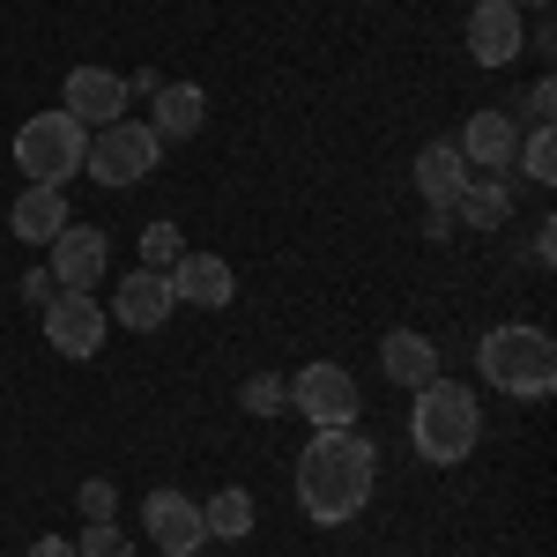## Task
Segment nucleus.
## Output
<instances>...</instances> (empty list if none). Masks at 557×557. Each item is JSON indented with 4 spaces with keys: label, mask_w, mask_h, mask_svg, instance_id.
I'll return each mask as SVG.
<instances>
[{
    "label": "nucleus",
    "mask_w": 557,
    "mask_h": 557,
    "mask_svg": "<svg viewBox=\"0 0 557 557\" xmlns=\"http://www.w3.org/2000/svg\"><path fill=\"white\" fill-rule=\"evenodd\" d=\"M520 45H528V23H520L513 0H475V8H469V52H475V67H513Z\"/></svg>",
    "instance_id": "nucleus-13"
},
{
    "label": "nucleus",
    "mask_w": 557,
    "mask_h": 557,
    "mask_svg": "<svg viewBox=\"0 0 557 557\" xmlns=\"http://www.w3.org/2000/svg\"><path fill=\"white\" fill-rule=\"evenodd\" d=\"M30 557H75V543H67V535H38V543H30Z\"/></svg>",
    "instance_id": "nucleus-28"
},
{
    "label": "nucleus",
    "mask_w": 557,
    "mask_h": 557,
    "mask_svg": "<svg viewBox=\"0 0 557 557\" xmlns=\"http://www.w3.org/2000/svg\"><path fill=\"white\" fill-rule=\"evenodd\" d=\"M475 364H483V380L498 386V394H513V401H550L557 394V343L543 327H528V320L491 327L475 343Z\"/></svg>",
    "instance_id": "nucleus-3"
},
{
    "label": "nucleus",
    "mask_w": 557,
    "mask_h": 557,
    "mask_svg": "<svg viewBox=\"0 0 557 557\" xmlns=\"http://www.w3.org/2000/svg\"><path fill=\"white\" fill-rule=\"evenodd\" d=\"M454 223H475V231H498V223H506V178L469 172V186H461V201H454Z\"/></svg>",
    "instance_id": "nucleus-20"
},
{
    "label": "nucleus",
    "mask_w": 557,
    "mask_h": 557,
    "mask_svg": "<svg viewBox=\"0 0 557 557\" xmlns=\"http://www.w3.org/2000/svg\"><path fill=\"white\" fill-rule=\"evenodd\" d=\"M75 498H83V520H112V513H120V491H112L104 475H89Z\"/></svg>",
    "instance_id": "nucleus-26"
},
{
    "label": "nucleus",
    "mask_w": 557,
    "mask_h": 557,
    "mask_svg": "<svg viewBox=\"0 0 557 557\" xmlns=\"http://www.w3.org/2000/svg\"><path fill=\"white\" fill-rule=\"evenodd\" d=\"M380 364H386V380H394V386H409V394H417V386L438 380V343L417 335V327H394V335L380 343Z\"/></svg>",
    "instance_id": "nucleus-17"
},
{
    "label": "nucleus",
    "mask_w": 557,
    "mask_h": 557,
    "mask_svg": "<svg viewBox=\"0 0 557 557\" xmlns=\"http://www.w3.org/2000/svg\"><path fill=\"white\" fill-rule=\"evenodd\" d=\"M172 298L178 305H201V312H223V305L238 298V275H231V260L223 253H186L172 260Z\"/></svg>",
    "instance_id": "nucleus-14"
},
{
    "label": "nucleus",
    "mask_w": 557,
    "mask_h": 557,
    "mask_svg": "<svg viewBox=\"0 0 557 557\" xmlns=\"http://www.w3.org/2000/svg\"><path fill=\"white\" fill-rule=\"evenodd\" d=\"M172 312H178L172 275H157V268H134V275H120V290H112V320H120V327H134V335H157Z\"/></svg>",
    "instance_id": "nucleus-11"
},
{
    "label": "nucleus",
    "mask_w": 557,
    "mask_h": 557,
    "mask_svg": "<svg viewBox=\"0 0 557 557\" xmlns=\"http://www.w3.org/2000/svg\"><path fill=\"white\" fill-rule=\"evenodd\" d=\"M157 157H164V141H157V127L149 120H112V127H97L89 134V157H83V172L97 178V186H141V178L157 172Z\"/></svg>",
    "instance_id": "nucleus-5"
},
{
    "label": "nucleus",
    "mask_w": 557,
    "mask_h": 557,
    "mask_svg": "<svg viewBox=\"0 0 557 557\" xmlns=\"http://www.w3.org/2000/svg\"><path fill=\"white\" fill-rule=\"evenodd\" d=\"M409 438H417V454H424L431 469H461L475 454V438H483V401H475L461 380H438L417 386V409H409Z\"/></svg>",
    "instance_id": "nucleus-2"
},
{
    "label": "nucleus",
    "mask_w": 557,
    "mask_h": 557,
    "mask_svg": "<svg viewBox=\"0 0 557 557\" xmlns=\"http://www.w3.org/2000/svg\"><path fill=\"white\" fill-rule=\"evenodd\" d=\"M75 557H134V543L112 528V520H89L83 535H75Z\"/></svg>",
    "instance_id": "nucleus-24"
},
{
    "label": "nucleus",
    "mask_w": 557,
    "mask_h": 557,
    "mask_svg": "<svg viewBox=\"0 0 557 557\" xmlns=\"http://www.w3.org/2000/svg\"><path fill=\"white\" fill-rule=\"evenodd\" d=\"M52 283L60 290H97L104 283V268H112V238L97 231V223H67L60 238H52Z\"/></svg>",
    "instance_id": "nucleus-9"
},
{
    "label": "nucleus",
    "mask_w": 557,
    "mask_h": 557,
    "mask_svg": "<svg viewBox=\"0 0 557 557\" xmlns=\"http://www.w3.org/2000/svg\"><path fill=\"white\" fill-rule=\"evenodd\" d=\"M67 223H75V215H67V194H60V186H23L15 209H8V231H15L23 246H52Z\"/></svg>",
    "instance_id": "nucleus-15"
},
{
    "label": "nucleus",
    "mask_w": 557,
    "mask_h": 557,
    "mask_svg": "<svg viewBox=\"0 0 557 557\" xmlns=\"http://www.w3.org/2000/svg\"><path fill=\"white\" fill-rule=\"evenodd\" d=\"M290 409H298L312 431H349L357 417H364V394H357V380H349L343 364H305L298 380H290Z\"/></svg>",
    "instance_id": "nucleus-6"
},
{
    "label": "nucleus",
    "mask_w": 557,
    "mask_h": 557,
    "mask_svg": "<svg viewBox=\"0 0 557 557\" xmlns=\"http://www.w3.org/2000/svg\"><path fill=\"white\" fill-rule=\"evenodd\" d=\"M201 120H209V97H201V83H157V141H186V134H201Z\"/></svg>",
    "instance_id": "nucleus-18"
},
{
    "label": "nucleus",
    "mask_w": 557,
    "mask_h": 557,
    "mask_svg": "<svg viewBox=\"0 0 557 557\" xmlns=\"http://www.w3.org/2000/svg\"><path fill=\"white\" fill-rule=\"evenodd\" d=\"M461 186H469V164H461V149H454V141H424V149H417V194L431 201V215H454Z\"/></svg>",
    "instance_id": "nucleus-16"
},
{
    "label": "nucleus",
    "mask_w": 557,
    "mask_h": 557,
    "mask_svg": "<svg viewBox=\"0 0 557 557\" xmlns=\"http://www.w3.org/2000/svg\"><path fill=\"white\" fill-rule=\"evenodd\" d=\"M550 260H557V231L543 223V231H535V268H550Z\"/></svg>",
    "instance_id": "nucleus-29"
},
{
    "label": "nucleus",
    "mask_w": 557,
    "mask_h": 557,
    "mask_svg": "<svg viewBox=\"0 0 557 557\" xmlns=\"http://www.w3.org/2000/svg\"><path fill=\"white\" fill-rule=\"evenodd\" d=\"M194 557H209V550H194Z\"/></svg>",
    "instance_id": "nucleus-31"
},
{
    "label": "nucleus",
    "mask_w": 557,
    "mask_h": 557,
    "mask_svg": "<svg viewBox=\"0 0 557 557\" xmlns=\"http://www.w3.org/2000/svg\"><path fill=\"white\" fill-rule=\"evenodd\" d=\"M513 8H550V0H513Z\"/></svg>",
    "instance_id": "nucleus-30"
},
{
    "label": "nucleus",
    "mask_w": 557,
    "mask_h": 557,
    "mask_svg": "<svg viewBox=\"0 0 557 557\" xmlns=\"http://www.w3.org/2000/svg\"><path fill=\"white\" fill-rule=\"evenodd\" d=\"M83 157H89V127H75L67 112H38V120L15 127V164L30 186H67L83 172Z\"/></svg>",
    "instance_id": "nucleus-4"
},
{
    "label": "nucleus",
    "mask_w": 557,
    "mask_h": 557,
    "mask_svg": "<svg viewBox=\"0 0 557 557\" xmlns=\"http://www.w3.org/2000/svg\"><path fill=\"white\" fill-rule=\"evenodd\" d=\"M238 409H246V417H283V409H290V380H283V372H253V380L238 386Z\"/></svg>",
    "instance_id": "nucleus-21"
},
{
    "label": "nucleus",
    "mask_w": 557,
    "mask_h": 557,
    "mask_svg": "<svg viewBox=\"0 0 557 557\" xmlns=\"http://www.w3.org/2000/svg\"><path fill=\"white\" fill-rule=\"evenodd\" d=\"M127 75H112V67H75L67 83H60V112L75 120V127H112V120H127Z\"/></svg>",
    "instance_id": "nucleus-8"
},
{
    "label": "nucleus",
    "mask_w": 557,
    "mask_h": 557,
    "mask_svg": "<svg viewBox=\"0 0 557 557\" xmlns=\"http://www.w3.org/2000/svg\"><path fill=\"white\" fill-rule=\"evenodd\" d=\"M550 112H557V83H550V75H535L528 97H520V120H528V127H550Z\"/></svg>",
    "instance_id": "nucleus-25"
},
{
    "label": "nucleus",
    "mask_w": 557,
    "mask_h": 557,
    "mask_svg": "<svg viewBox=\"0 0 557 557\" xmlns=\"http://www.w3.org/2000/svg\"><path fill=\"white\" fill-rule=\"evenodd\" d=\"M461 164L469 172H491V178H506L513 172V149H520V134H513V112H498V104H483V112H469V127H461Z\"/></svg>",
    "instance_id": "nucleus-12"
},
{
    "label": "nucleus",
    "mask_w": 557,
    "mask_h": 557,
    "mask_svg": "<svg viewBox=\"0 0 557 557\" xmlns=\"http://www.w3.org/2000/svg\"><path fill=\"white\" fill-rule=\"evenodd\" d=\"M104 335H112V312L97 305V290H60V298L45 305V343L60 349V357H97L104 349Z\"/></svg>",
    "instance_id": "nucleus-7"
},
{
    "label": "nucleus",
    "mask_w": 557,
    "mask_h": 557,
    "mask_svg": "<svg viewBox=\"0 0 557 557\" xmlns=\"http://www.w3.org/2000/svg\"><path fill=\"white\" fill-rule=\"evenodd\" d=\"M186 253V238H178V223H141V268H157V275H172V260Z\"/></svg>",
    "instance_id": "nucleus-23"
},
{
    "label": "nucleus",
    "mask_w": 557,
    "mask_h": 557,
    "mask_svg": "<svg viewBox=\"0 0 557 557\" xmlns=\"http://www.w3.org/2000/svg\"><path fill=\"white\" fill-rule=\"evenodd\" d=\"M513 164H520V178L550 186V178H557V141H550V127H528V141L513 149Z\"/></svg>",
    "instance_id": "nucleus-22"
},
{
    "label": "nucleus",
    "mask_w": 557,
    "mask_h": 557,
    "mask_svg": "<svg viewBox=\"0 0 557 557\" xmlns=\"http://www.w3.org/2000/svg\"><path fill=\"white\" fill-rule=\"evenodd\" d=\"M201 528H209L215 543H246V535H253V491H246V483L215 491L209 506H201Z\"/></svg>",
    "instance_id": "nucleus-19"
},
{
    "label": "nucleus",
    "mask_w": 557,
    "mask_h": 557,
    "mask_svg": "<svg viewBox=\"0 0 557 557\" xmlns=\"http://www.w3.org/2000/svg\"><path fill=\"white\" fill-rule=\"evenodd\" d=\"M141 520H149V543H157L164 557H194L201 543H209V528H201V498H186V491H149Z\"/></svg>",
    "instance_id": "nucleus-10"
},
{
    "label": "nucleus",
    "mask_w": 557,
    "mask_h": 557,
    "mask_svg": "<svg viewBox=\"0 0 557 557\" xmlns=\"http://www.w3.org/2000/svg\"><path fill=\"white\" fill-rule=\"evenodd\" d=\"M372 483H380V454L357 424L312 431V446L298 454V506L312 528H349L372 506Z\"/></svg>",
    "instance_id": "nucleus-1"
},
{
    "label": "nucleus",
    "mask_w": 557,
    "mask_h": 557,
    "mask_svg": "<svg viewBox=\"0 0 557 557\" xmlns=\"http://www.w3.org/2000/svg\"><path fill=\"white\" fill-rule=\"evenodd\" d=\"M52 298H60V283H52V268H30V275H23V305H38V312H45Z\"/></svg>",
    "instance_id": "nucleus-27"
}]
</instances>
